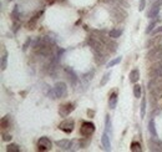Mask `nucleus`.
Returning <instances> with one entry per match:
<instances>
[{
    "label": "nucleus",
    "mask_w": 162,
    "mask_h": 152,
    "mask_svg": "<svg viewBox=\"0 0 162 152\" xmlns=\"http://www.w3.org/2000/svg\"><path fill=\"white\" fill-rule=\"evenodd\" d=\"M80 132H81V135L85 136V137L91 136L92 133L95 132V125H94L92 122H84V123L81 125Z\"/></svg>",
    "instance_id": "nucleus-1"
},
{
    "label": "nucleus",
    "mask_w": 162,
    "mask_h": 152,
    "mask_svg": "<svg viewBox=\"0 0 162 152\" xmlns=\"http://www.w3.org/2000/svg\"><path fill=\"white\" fill-rule=\"evenodd\" d=\"M38 147L40 151H45V150H50L51 148V141L48 137H41L38 141Z\"/></svg>",
    "instance_id": "nucleus-2"
},
{
    "label": "nucleus",
    "mask_w": 162,
    "mask_h": 152,
    "mask_svg": "<svg viewBox=\"0 0 162 152\" xmlns=\"http://www.w3.org/2000/svg\"><path fill=\"white\" fill-rule=\"evenodd\" d=\"M54 92H55L56 97H61V96H64L65 92H66V85H65L64 82H58L54 87Z\"/></svg>",
    "instance_id": "nucleus-3"
},
{
    "label": "nucleus",
    "mask_w": 162,
    "mask_h": 152,
    "mask_svg": "<svg viewBox=\"0 0 162 152\" xmlns=\"http://www.w3.org/2000/svg\"><path fill=\"white\" fill-rule=\"evenodd\" d=\"M60 130L66 132V133H70L74 130V121L72 120H66V121L60 125Z\"/></svg>",
    "instance_id": "nucleus-4"
},
{
    "label": "nucleus",
    "mask_w": 162,
    "mask_h": 152,
    "mask_svg": "<svg viewBox=\"0 0 162 152\" xmlns=\"http://www.w3.org/2000/svg\"><path fill=\"white\" fill-rule=\"evenodd\" d=\"M71 111H74V104H67V105H62L60 109V115L62 117H66Z\"/></svg>",
    "instance_id": "nucleus-5"
},
{
    "label": "nucleus",
    "mask_w": 162,
    "mask_h": 152,
    "mask_svg": "<svg viewBox=\"0 0 162 152\" xmlns=\"http://www.w3.org/2000/svg\"><path fill=\"white\" fill-rule=\"evenodd\" d=\"M101 144H102V147L105 150H110L111 148V142H110V139H109V135H107V132H104L102 133V137H101Z\"/></svg>",
    "instance_id": "nucleus-6"
},
{
    "label": "nucleus",
    "mask_w": 162,
    "mask_h": 152,
    "mask_svg": "<svg viewBox=\"0 0 162 152\" xmlns=\"http://www.w3.org/2000/svg\"><path fill=\"white\" fill-rule=\"evenodd\" d=\"M138 79H140V71H138L137 69H135V70H132L131 74H130V81H131L132 84H136Z\"/></svg>",
    "instance_id": "nucleus-7"
},
{
    "label": "nucleus",
    "mask_w": 162,
    "mask_h": 152,
    "mask_svg": "<svg viewBox=\"0 0 162 152\" xmlns=\"http://www.w3.org/2000/svg\"><path fill=\"white\" fill-rule=\"evenodd\" d=\"M116 105H117V94L112 92L110 96V99H109V106H110V109H115Z\"/></svg>",
    "instance_id": "nucleus-8"
},
{
    "label": "nucleus",
    "mask_w": 162,
    "mask_h": 152,
    "mask_svg": "<svg viewBox=\"0 0 162 152\" xmlns=\"http://www.w3.org/2000/svg\"><path fill=\"white\" fill-rule=\"evenodd\" d=\"M160 4H161V1H157L156 4H154V6H152V10L149 13V16L150 18H156V15L158 14V10H160Z\"/></svg>",
    "instance_id": "nucleus-9"
},
{
    "label": "nucleus",
    "mask_w": 162,
    "mask_h": 152,
    "mask_svg": "<svg viewBox=\"0 0 162 152\" xmlns=\"http://www.w3.org/2000/svg\"><path fill=\"white\" fill-rule=\"evenodd\" d=\"M65 72H66V74H69V76H70V80H71V82H72V84H75V82L77 81V76H76V74L74 72V70H72V69H70V67H66V69H65Z\"/></svg>",
    "instance_id": "nucleus-10"
},
{
    "label": "nucleus",
    "mask_w": 162,
    "mask_h": 152,
    "mask_svg": "<svg viewBox=\"0 0 162 152\" xmlns=\"http://www.w3.org/2000/svg\"><path fill=\"white\" fill-rule=\"evenodd\" d=\"M56 145L59 147H61L62 150H69V148H70V146H71V142L67 141V140H61V141H58Z\"/></svg>",
    "instance_id": "nucleus-11"
},
{
    "label": "nucleus",
    "mask_w": 162,
    "mask_h": 152,
    "mask_svg": "<svg viewBox=\"0 0 162 152\" xmlns=\"http://www.w3.org/2000/svg\"><path fill=\"white\" fill-rule=\"evenodd\" d=\"M121 35H122V30L121 29H114V30L110 31V38H112V39H117Z\"/></svg>",
    "instance_id": "nucleus-12"
},
{
    "label": "nucleus",
    "mask_w": 162,
    "mask_h": 152,
    "mask_svg": "<svg viewBox=\"0 0 162 152\" xmlns=\"http://www.w3.org/2000/svg\"><path fill=\"white\" fill-rule=\"evenodd\" d=\"M149 131L154 137H157V132H156V128H155V121L154 120H150V122H149Z\"/></svg>",
    "instance_id": "nucleus-13"
},
{
    "label": "nucleus",
    "mask_w": 162,
    "mask_h": 152,
    "mask_svg": "<svg viewBox=\"0 0 162 152\" xmlns=\"http://www.w3.org/2000/svg\"><path fill=\"white\" fill-rule=\"evenodd\" d=\"M133 95H135L136 99H140L141 97V86L140 85H135V87H133Z\"/></svg>",
    "instance_id": "nucleus-14"
},
{
    "label": "nucleus",
    "mask_w": 162,
    "mask_h": 152,
    "mask_svg": "<svg viewBox=\"0 0 162 152\" xmlns=\"http://www.w3.org/2000/svg\"><path fill=\"white\" fill-rule=\"evenodd\" d=\"M8 66V54H4L1 56V70H5Z\"/></svg>",
    "instance_id": "nucleus-15"
},
{
    "label": "nucleus",
    "mask_w": 162,
    "mask_h": 152,
    "mask_svg": "<svg viewBox=\"0 0 162 152\" xmlns=\"http://www.w3.org/2000/svg\"><path fill=\"white\" fill-rule=\"evenodd\" d=\"M131 151L133 152H141V145L138 142H132L131 144Z\"/></svg>",
    "instance_id": "nucleus-16"
},
{
    "label": "nucleus",
    "mask_w": 162,
    "mask_h": 152,
    "mask_svg": "<svg viewBox=\"0 0 162 152\" xmlns=\"http://www.w3.org/2000/svg\"><path fill=\"white\" fill-rule=\"evenodd\" d=\"M121 60H122V57H121V56H119L117 59H114L112 61H110V62L107 64V67H112V66H115V65H117V64L121 62Z\"/></svg>",
    "instance_id": "nucleus-17"
},
{
    "label": "nucleus",
    "mask_w": 162,
    "mask_h": 152,
    "mask_svg": "<svg viewBox=\"0 0 162 152\" xmlns=\"http://www.w3.org/2000/svg\"><path fill=\"white\" fill-rule=\"evenodd\" d=\"M110 75H111L110 72H107V74H105V75H104L102 80H101V82H100V85H101V86H104V85L106 84V82L109 81V79H110Z\"/></svg>",
    "instance_id": "nucleus-18"
},
{
    "label": "nucleus",
    "mask_w": 162,
    "mask_h": 152,
    "mask_svg": "<svg viewBox=\"0 0 162 152\" xmlns=\"http://www.w3.org/2000/svg\"><path fill=\"white\" fill-rule=\"evenodd\" d=\"M6 150L9 152H16V151H19V146L18 145H9Z\"/></svg>",
    "instance_id": "nucleus-19"
},
{
    "label": "nucleus",
    "mask_w": 162,
    "mask_h": 152,
    "mask_svg": "<svg viewBox=\"0 0 162 152\" xmlns=\"http://www.w3.org/2000/svg\"><path fill=\"white\" fill-rule=\"evenodd\" d=\"M145 111H146V100H142V102H141V117H145Z\"/></svg>",
    "instance_id": "nucleus-20"
},
{
    "label": "nucleus",
    "mask_w": 162,
    "mask_h": 152,
    "mask_svg": "<svg viewBox=\"0 0 162 152\" xmlns=\"http://www.w3.org/2000/svg\"><path fill=\"white\" fill-rule=\"evenodd\" d=\"M106 130H107V132H111V120H110V116H106Z\"/></svg>",
    "instance_id": "nucleus-21"
},
{
    "label": "nucleus",
    "mask_w": 162,
    "mask_h": 152,
    "mask_svg": "<svg viewBox=\"0 0 162 152\" xmlns=\"http://www.w3.org/2000/svg\"><path fill=\"white\" fill-rule=\"evenodd\" d=\"M155 25H156V21H152L151 24L149 25V27H147V29H146V33H147V34H150L151 31H152V29H154V27H155Z\"/></svg>",
    "instance_id": "nucleus-22"
},
{
    "label": "nucleus",
    "mask_w": 162,
    "mask_h": 152,
    "mask_svg": "<svg viewBox=\"0 0 162 152\" xmlns=\"http://www.w3.org/2000/svg\"><path fill=\"white\" fill-rule=\"evenodd\" d=\"M145 4H146V0H141V1H140V10L141 11L145 9Z\"/></svg>",
    "instance_id": "nucleus-23"
},
{
    "label": "nucleus",
    "mask_w": 162,
    "mask_h": 152,
    "mask_svg": "<svg viewBox=\"0 0 162 152\" xmlns=\"http://www.w3.org/2000/svg\"><path fill=\"white\" fill-rule=\"evenodd\" d=\"M156 75H157V76H162V66H160V67L156 70Z\"/></svg>",
    "instance_id": "nucleus-24"
},
{
    "label": "nucleus",
    "mask_w": 162,
    "mask_h": 152,
    "mask_svg": "<svg viewBox=\"0 0 162 152\" xmlns=\"http://www.w3.org/2000/svg\"><path fill=\"white\" fill-rule=\"evenodd\" d=\"M3 140H4V141H10V140H11V136H10V135H4V136H3Z\"/></svg>",
    "instance_id": "nucleus-25"
},
{
    "label": "nucleus",
    "mask_w": 162,
    "mask_h": 152,
    "mask_svg": "<svg viewBox=\"0 0 162 152\" xmlns=\"http://www.w3.org/2000/svg\"><path fill=\"white\" fill-rule=\"evenodd\" d=\"M161 31H162V26H160L157 30H155V34H156V33H161Z\"/></svg>",
    "instance_id": "nucleus-26"
}]
</instances>
